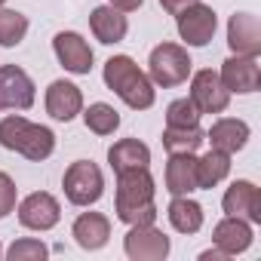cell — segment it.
I'll list each match as a JSON object with an SVG mask.
<instances>
[{
  "mask_svg": "<svg viewBox=\"0 0 261 261\" xmlns=\"http://www.w3.org/2000/svg\"><path fill=\"white\" fill-rule=\"evenodd\" d=\"M227 43L233 56H258L261 53V25L252 13H237L227 22Z\"/></svg>",
  "mask_w": 261,
  "mask_h": 261,
  "instance_id": "16",
  "label": "cell"
},
{
  "mask_svg": "<svg viewBox=\"0 0 261 261\" xmlns=\"http://www.w3.org/2000/svg\"><path fill=\"white\" fill-rule=\"evenodd\" d=\"M25 34H28V16L0 7V46L13 49L25 40Z\"/></svg>",
  "mask_w": 261,
  "mask_h": 261,
  "instance_id": "26",
  "label": "cell"
},
{
  "mask_svg": "<svg viewBox=\"0 0 261 261\" xmlns=\"http://www.w3.org/2000/svg\"><path fill=\"white\" fill-rule=\"evenodd\" d=\"M46 255H49L46 243H40V240H31V237H25V240H16V243L7 249V258H10V261H43Z\"/></svg>",
  "mask_w": 261,
  "mask_h": 261,
  "instance_id": "28",
  "label": "cell"
},
{
  "mask_svg": "<svg viewBox=\"0 0 261 261\" xmlns=\"http://www.w3.org/2000/svg\"><path fill=\"white\" fill-rule=\"evenodd\" d=\"M188 98L194 101V108L200 114H221L230 105V92L224 89L218 71H212V68H203L191 77V95Z\"/></svg>",
  "mask_w": 261,
  "mask_h": 261,
  "instance_id": "6",
  "label": "cell"
},
{
  "mask_svg": "<svg viewBox=\"0 0 261 261\" xmlns=\"http://www.w3.org/2000/svg\"><path fill=\"white\" fill-rule=\"evenodd\" d=\"M252 224L246 218H237V215H227L221 218L215 227H212V243L215 249L224 255V258H233V255H243L249 246H252Z\"/></svg>",
  "mask_w": 261,
  "mask_h": 261,
  "instance_id": "13",
  "label": "cell"
},
{
  "mask_svg": "<svg viewBox=\"0 0 261 261\" xmlns=\"http://www.w3.org/2000/svg\"><path fill=\"white\" fill-rule=\"evenodd\" d=\"M105 86L111 92H117L120 101L129 105L133 111H148L157 98V89H154L151 77L129 56H111L105 62Z\"/></svg>",
  "mask_w": 261,
  "mask_h": 261,
  "instance_id": "2",
  "label": "cell"
},
{
  "mask_svg": "<svg viewBox=\"0 0 261 261\" xmlns=\"http://www.w3.org/2000/svg\"><path fill=\"white\" fill-rule=\"evenodd\" d=\"M108 163H111L114 175L126 172V169H142V166L151 163V148L145 142H139V139H120V142L111 145Z\"/></svg>",
  "mask_w": 261,
  "mask_h": 261,
  "instance_id": "20",
  "label": "cell"
},
{
  "mask_svg": "<svg viewBox=\"0 0 261 261\" xmlns=\"http://www.w3.org/2000/svg\"><path fill=\"white\" fill-rule=\"evenodd\" d=\"M0 145H4L7 151L22 154L25 160L40 163V160H46L56 151V136H53V129L13 114V117L0 120Z\"/></svg>",
  "mask_w": 261,
  "mask_h": 261,
  "instance_id": "3",
  "label": "cell"
},
{
  "mask_svg": "<svg viewBox=\"0 0 261 261\" xmlns=\"http://www.w3.org/2000/svg\"><path fill=\"white\" fill-rule=\"evenodd\" d=\"M200 258H203V261H209V258H212V261H221V258H224V255H221V252H218V249H209V252H203V255H200Z\"/></svg>",
  "mask_w": 261,
  "mask_h": 261,
  "instance_id": "32",
  "label": "cell"
},
{
  "mask_svg": "<svg viewBox=\"0 0 261 261\" xmlns=\"http://www.w3.org/2000/svg\"><path fill=\"white\" fill-rule=\"evenodd\" d=\"M13 209H16V181L7 172H0V218H7Z\"/></svg>",
  "mask_w": 261,
  "mask_h": 261,
  "instance_id": "29",
  "label": "cell"
},
{
  "mask_svg": "<svg viewBox=\"0 0 261 261\" xmlns=\"http://www.w3.org/2000/svg\"><path fill=\"white\" fill-rule=\"evenodd\" d=\"M191 4H197V0H160V7L169 13V16H178L181 10H188Z\"/></svg>",
  "mask_w": 261,
  "mask_h": 261,
  "instance_id": "30",
  "label": "cell"
},
{
  "mask_svg": "<svg viewBox=\"0 0 261 261\" xmlns=\"http://www.w3.org/2000/svg\"><path fill=\"white\" fill-rule=\"evenodd\" d=\"M83 111V92L71 80H53L46 89V114L59 123H71Z\"/></svg>",
  "mask_w": 261,
  "mask_h": 261,
  "instance_id": "15",
  "label": "cell"
},
{
  "mask_svg": "<svg viewBox=\"0 0 261 261\" xmlns=\"http://www.w3.org/2000/svg\"><path fill=\"white\" fill-rule=\"evenodd\" d=\"M221 83L227 92H237V95H246V92H255L258 89V80H261V68H258V56H230L221 71H218Z\"/></svg>",
  "mask_w": 261,
  "mask_h": 261,
  "instance_id": "12",
  "label": "cell"
},
{
  "mask_svg": "<svg viewBox=\"0 0 261 261\" xmlns=\"http://www.w3.org/2000/svg\"><path fill=\"white\" fill-rule=\"evenodd\" d=\"M34 105V80L19 65H0V111H28Z\"/></svg>",
  "mask_w": 261,
  "mask_h": 261,
  "instance_id": "9",
  "label": "cell"
},
{
  "mask_svg": "<svg viewBox=\"0 0 261 261\" xmlns=\"http://www.w3.org/2000/svg\"><path fill=\"white\" fill-rule=\"evenodd\" d=\"M166 126H200V111L191 98H175L166 108Z\"/></svg>",
  "mask_w": 261,
  "mask_h": 261,
  "instance_id": "27",
  "label": "cell"
},
{
  "mask_svg": "<svg viewBox=\"0 0 261 261\" xmlns=\"http://www.w3.org/2000/svg\"><path fill=\"white\" fill-rule=\"evenodd\" d=\"M221 206H224L227 215L246 218L249 224H258V221H261V194H258V188H255L252 181H246V178L233 181V185L224 191Z\"/></svg>",
  "mask_w": 261,
  "mask_h": 261,
  "instance_id": "14",
  "label": "cell"
},
{
  "mask_svg": "<svg viewBox=\"0 0 261 261\" xmlns=\"http://www.w3.org/2000/svg\"><path fill=\"white\" fill-rule=\"evenodd\" d=\"M0 258H4V246H0Z\"/></svg>",
  "mask_w": 261,
  "mask_h": 261,
  "instance_id": "33",
  "label": "cell"
},
{
  "mask_svg": "<svg viewBox=\"0 0 261 261\" xmlns=\"http://www.w3.org/2000/svg\"><path fill=\"white\" fill-rule=\"evenodd\" d=\"M206 139L212 142L215 151H224V154H237L246 148L249 142V123L246 120H237V117H221L212 123V129L206 133Z\"/></svg>",
  "mask_w": 261,
  "mask_h": 261,
  "instance_id": "17",
  "label": "cell"
},
{
  "mask_svg": "<svg viewBox=\"0 0 261 261\" xmlns=\"http://www.w3.org/2000/svg\"><path fill=\"white\" fill-rule=\"evenodd\" d=\"M83 123H86L89 133H95V136H114V129L120 126V114L111 105L95 101V105H89L83 111Z\"/></svg>",
  "mask_w": 261,
  "mask_h": 261,
  "instance_id": "25",
  "label": "cell"
},
{
  "mask_svg": "<svg viewBox=\"0 0 261 261\" xmlns=\"http://www.w3.org/2000/svg\"><path fill=\"white\" fill-rule=\"evenodd\" d=\"M62 218V206L53 194L46 191H34L22 200L19 206V224L28 230H53Z\"/></svg>",
  "mask_w": 261,
  "mask_h": 261,
  "instance_id": "10",
  "label": "cell"
},
{
  "mask_svg": "<svg viewBox=\"0 0 261 261\" xmlns=\"http://www.w3.org/2000/svg\"><path fill=\"white\" fill-rule=\"evenodd\" d=\"M62 188H65L68 203H74V206H92L105 194V175H101V169L92 160H74L65 169Z\"/></svg>",
  "mask_w": 261,
  "mask_h": 261,
  "instance_id": "5",
  "label": "cell"
},
{
  "mask_svg": "<svg viewBox=\"0 0 261 261\" xmlns=\"http://www.w3.org/2000/svg\"><path fill=\"white\" fill-rule=\"evenodd\" d=\"M53 49H56V59L59 65L68 71V74H89L92 71V46L77 34V31H62L53 37Z\"/></svg>",
  "mask_w": 261,
  "mask_h": 261,
  "instance_id": "11",
  "label": "cell"
},
{
  "mask_svg": "<svg viewBox=\"0 0 261 261\" xmlns=\"http://www.w3.org/2000/svg\"><path fill=\"white\" fill-rule=\"evenodd\" d=\"M4 4H7V0H0V7H4Z\"/></svg>",
  "mask_w": 261,
  "mask_h": 261,
  "instance_id": "34",
  "label": "cell"
},
{
  "mask_svg": "<svg viewBox=\"0 0 261 261\" xmlns=\"http://www.w3.org/2000/svg\"><path fill=\"white\" fill-rule=\"evenodd\" d=\"M89 28H92V34H95V40L98 43H120L123 37H126V31H129V22H126V16L120 13V10H114L111 4L108 7H98V10H92V16H89Z\"/></svg>",
  "mask_w": 261,
  "mask_h": 261,
  "instance_id": "21",
  "label": "cell"
},
{
  "mask_svg": "<svg viewBox=\"0 0 261 261\" xmlns=\"http://www.w3.org/2000/svg\"><path fill=\"white\" fill-rule=\"evenodd\" d=\"M154 175L148 166L142 169H126L117 172V200L114 212L123 224H154L157 221V206H154Z\"/></svg>",
  "mask_w": 261,
  "mask_h": 261,
  "instance_id": "1",
  "label": "cell"
},
{
  "mask_svg": "<svg viewBox=\"0 0 261 261\" xmlns=\"http://www.w3.org/2000/svg\"><path fill=\"white\" fill-rule=\"evenodd\" d=\"M166 215H169V224L178 233H197L203 227V206L197 200H191L188 194L185 197H172Z\"/></svg>",
  "mask_w": 261,
  "mask_h": 261,
  "instance_id": "23",
  "label": "cell"
},
{
  "mask_svg": "<svg viewBox=\"0 0 261 261\" xmlns=\"http://www.w3.org/2000/svg\"><path fill=\"white\" fill-rule=\"evenodd\" d=\"M230 172V154L224 151H206L197 157V191H212L218 181H224Z\"/></svg>",
  "mask_w": 261,
  "mask_h": 261,
  "instance_id": "22",
  "label": "cell"
},
{
  "mask_svg": "<svg viewBox=\"0 0 261 261\" xmlns=\"http://www.w3.org/2000/svg\"><path fill=\"white\" fill-rule=\"evenodd\" d=\"M191 56H188V49L185 46H178V43H160V46H154L151 49V59H148V77H151V83H157V86H163V89H169V86H178V83H185L188 77H191Z\"/></svg>",
  "mask_w": 261,
  "mask_h": 261,
  "instance_id": "4",
  "label": "cell"
},
{
  "mask_svg": "<svg viewBox=\"0 0 261 261\" xmlns=\"http://www.w3.org/2000/svg\"><path fill=\"white\" fill-rule=\"evenodd\" d=\"M178 22V34L188 46H206L212 37H215V28H218V16L212 7H206L203 0L191 4L188 10H181L175 16Z\"/></svg>",
  "mask_w": 261,
  "mask_h": 261,
  "instance_id": "8",
  "label": "cell"
},
{
  "mask_svg": "<svg viewBox=\"0 0 261 261\" xmlns=\"http://www.w3.org/2000/svg\"><path fill=\"white\" fill-rule=\"evenodd\" d=\"M71 237L77 240L80 249L95 252V249L108 246V240H111V221L101 212H83V215H77V221L71 227Z\"/></svg>",
  "mask_w": 261,
  "mask_h": 261,
  "instance_id": "18",
  "label": "cell"
},
{
  "mask_svg": "<svg viewBox=\"0 0 261 261\" xmlns=\"http://www.w3.org/2000/svg\"><path fill=\"white\" fill-rule=\"evenodd\" d=\"M108 4H111L114 10H120V13H136L145 0H108Z\"/></svg>",
  "mask_w": 261,
  "mask_h": 261,
  "instance_id": "31",
  "label": "cell"
},
{
  "mask_svg": "<svg viewBox=\"0 0 261 261\" xmlns=\"http://www.w3.org/2000/svg\"><path fill=\"white\" fill-rule=\"evenodd\" d=\"M166 191L172 197H185L197 191V157L194 154H169L166 160Z\"/></svg>",
  "mask_w": 261,
  "mask_h": 261,
  "instance_id": "19",
  "label": "cell"
},
{
  "mask_svg": "<svg viewBox=\"0 0 261 261\" xmlns=\"http://www.w3.org/2000/svg\"><path fill=\"white\" fill-rule=\"evenodd\" d=\"M206 142V133L200 126H166L163 129V148L169 154H194Z\"/></svg>",
  "mask_w": 261,
  "mask_h": 261,
  "instance_id": "24",
  "label": "cell"
},
{
  "mask_svg": "<svg viewBox=\"0 0 261 261\" xmlns=\"http://www.w3.org/2000/svg\"><path fill=\"white\" fill-rule=\"evenodd\" d=\"M123 249L133 261H163L169 255V237L154 224H129Z\"/></svg>",
  "mask_w": 261,
  "mask_h": 261,
  "instance_id": "7",
  "label": "cell"
}]
</instances>
